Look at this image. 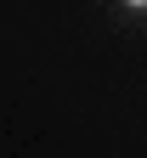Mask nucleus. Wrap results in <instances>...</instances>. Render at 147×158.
<instances>
[{
	"label": "nucleus",
	"mask_w": 147,
	"mask_h": 158,
	"mask_svg": "<svg viewBox=\"0 0 147 158\" xmlns=\"http://www.w3.org/2000/svg\"><path fill=\"white\" fill-rule=\"evenodd\" d=\"M124 6H130V11H147V0H124Z\"/></svg>",
	"instance_id": "f257e3e1"
}]
</instances>
